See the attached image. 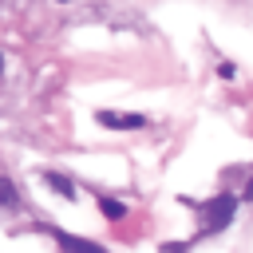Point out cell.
<instances>
[{"label": "cell", "instance_id": "1", "mask_svg": "<svg viewBox=\"0 0 253 253\" xmlns=\"http://www.w3.org/2000/svg\"><path fill=\"white\" fill-rule=\"evenodd\" d=\"M233 210H237V198H233V194H217V198L202 202V225H206V233L225 229V225L233 221Z\"/></svg>", "mask_w": 253, "mask_h": 253}, {"label": "cell", "instance_id": "2", "mask_svg": "<svg viewBox=\"0 0 253 253\" xmlns=\"http://www.w3.org/2000/svg\"><path fill=\"white\" fill-rule=\"evenodd\" d=\"M95 119L103 126H115V130H138V126H146V115H123V111H99Z\"/></svg>", "mask_w": 253, "mask_h": 253}, {"label": "cell", "instance_id": "3", "mask_svg": "<svg viewBox=\"0 0 253 253\" xmlns=\"http://www.w3.org/2000/svg\"><path fill=\"white\" fill-rule=\"evenodd\" d=\"M51 233H55V241H59L63 253H111V249H103V245H95L87 237H75V233H63V229H51Z\"/></svg>", "mask_w": 253, "mask_h": 253}, {"label": "cell", "instance_id": "4", "mask_svg": "<svg viewBox=\"0 0 253 253\" xmlns=\"http://www.w3.org/2000/svg\"><path fill=\"white\" fill-rule=\"evenodd\" d=\"M43 182L55 190V194H63V198H75V186H71V178H63V174H55V170H47L43 174Z\"/></svg>", "mask_w": 253, "mask_h": 253}, {"label": "cell", "instance_id": "5", "mask_svg": "<svg viewBox=\"0 0 253 253\" xmlns=\"http://www.w3.org/2000/svg\"><path fill=\"white\" fill-rule=\"evenodd\" d=\"M99 210L111 217V221H119V217H126V206L123 202H115V198H99Z\"/></svg>", "mask_w": 253, "mask_h": 253}, {"label": "cell", "instance_id": "6", "mask_svg": "<svg viewBox=\"0 0 253 253\" xmlns=\"http://www.w3.org/2000/svg\"><path fill=\"white\" fill-rule=\"evenodd\" d=\"M20 202V194H16V186L8 182V178H0V206H16Z\"/></svg>", "mask_w": 253, "mask_h": 253}, {"label": "cell", "instance_id": "7", "mask_svg": "<svg viewBox=\"0 0 253 253\" xmlns=\"http://www.w3.org/2000/svg\"><path fill=\"white\" fill-rule=\"evenodd\" d=\"M0 71H4V55H0Z\"/></svg>", "mask_w": 253, "mask_h": 253}]
</instances>
